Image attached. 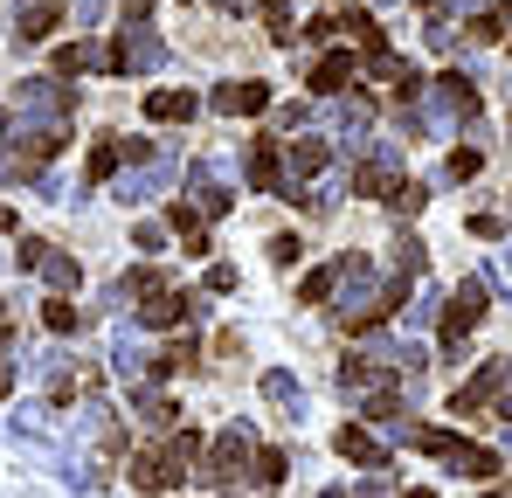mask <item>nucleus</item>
<instances>
[{"mask_svg":"<svg viewBox=\"0 0 512 498\" xmlns=\"http://www.w3.org/2000/svg\"><path fill=\"white\" fill-rule=\"evenodd\" d=\"M333 270H340L333 291H340V319L346 326H374L381 312H395V305L409 298V277H374L367 256H340Z\"/></svg>","mask_w":512,"mask_h":498,"instance_id":"1","label":"nucleus"},{"mask_svg":"<svg viewBox=\"0 0 512 498\" xmlns=\"http://www.w3.org/2000/svg\"><path fill=\"white\" fill-rule=\"evenodd\" d=\"M194 457H201V436L180 429L160 457H132V485H139V492H167V485H180V478L194 471Z\"/></svg>","mask_w":512,"mask_h":498,"instance_id":"2","label":"nucleus"},{"mask_svg":"<svg viewBox=\"0 0 512 498\" xmlns=\"http://www.w3.org/2000/svg\"><path fill=\"white\" fill-rule=\"evenodd\" d=\"M416 443H423L429 457H443L457 478H499V450H485V443H464V436H450V429H416Z\"/></svg>","mask_w":512,"mask_h":498,"instance_id":"3","label":"nucleus"},{"mask_svg":"<svg viewBox=\"0 0 512 498\" xmlns=\"http://www.w3.org/2000/svg\"><path fill=\"white\" fill-rule=\"evenodd\" d=\"M21 146L7 153V166L14 173H35L42 160H56L63 153V139H70V118H21V132H14Z\"/></svg>","mask_w":512,"mask_h":498,"instance_id":"4","label":"nucleus"},{"mask_svg":"<svg viewBox=\"0 0 512 498\" xmlns=\"http://www.w3.org/2000/svg\"><path fill=\"white\" fill-rule=\"evenodd\" d=\"M111 70H125V77H146V70H160L167 63V42L153 35V21H125L118 28V49L104 56Z\"/></svg>","mask_w":512,"mask_h":498,"instance_id":"5","label":"nucleus"},{"mask_svg":"<svg viewBox=\"0 0 512 498\" xmlns=\"http://www.w3.org/2000/svg\"><path fill=\"white\" fill-rule=\"evenodd\" d=\"M250 457H256V436L243 429V422H229V429L208 443V464H201V478H208V485H236V478L250 471Z\"/></svg>","mask_w":512,"mask_h":498,"instance_id":"6","label":"nucleus"},{"mask_svg":"<svg viewBox=\"0 0 512 498\" xmlns=\"http://www.w3.org/2000/svg\"><path fill=\"white\" fill-rule=\"evenodd\" d=\"M423 97H429V118L450 132V125H471L478 118V90H471V77H436V83H423Z\"/></svg>","mask_w":512,"mask_h":498,"instance_id":"7","label":"nucleus"},{"mask_svg":"<svg viewBox=\"0 0 512 498\" xmlns=\"http://www.w3.org/2000/svg\"><path fill=\"white\" fill-rule=\"evenodd\" d=\"M485 319V277H464L457 298L443 305V353H464V332Z\"/></svg>","mask_w":512,"mask_h":498,"instance_id":"8","label":"nucleus"},{"mask_svg":"<svg viewBox=\"0 0 512 498\" xmlns=\"http://www.w3.org/2000/svg\"><path fill=\"white\" fill-rule=\"evenodd\" d=\"M506 381H512V360H485V367L450 395V415H478L485 402H499V395H506Z\"/></svg>","mask_w":512,"mask_h":498,"instance_id":"9","label":"nucleus"},{"mask_svg":"<svg viewBox=\"0 0 512 498\" xmlns=\"http://www.w3.org/2000/svg\"><path fill=\"white\" fill-rule=\"evenodd\" d=\"M14 104H21V118H70V90H63V77H21Z\"/></svg>","mask_w":512,"mask_h":498,"instance_id":"10","label":"nucleus"},{"mask_svg":"<svg viewBox=\"0 0 512 498\" xmlns=\"http://www.w3.org/2000/svg\"><path fill=\"white\" fill-rule=\"evenodd\" d=\"M111 367H118V381H125V388H146V381H160V374H167V360H160V353H146V346H132V339H118V346H111Z\"/></svg>","mask_w":512,"mask_h":498,"instance_id":"11","label":"nucleus"},{"mask_svg":"<svg viewBox=\"0 0 512 498\" xmlns=\"http://www.w3.org/2000/svg\"><path fill=\"white\" fill-rule=\"evenodd\" d=\"M215 111H222V118H263V111H270V83H222V90H215Z\"/></svg>","mask_w":512,"mask_h":498,"instance_id":"12","label":"nucleus"},{"mask_svg":"<svg viewBox=\"0 0 512 498\" xmlns=\"http://www.w3.org/2000/svg\"><path fill=\"white\" fill-rule=\"evenodd\" d=\"M187 187H194V208H201V222H215V215H229L236 208V194L208 173V166H187Z\"/></svg>","mask_w":512,"mask_h":498,"instance_id":"13","label":"nucleus"},{"mask_svg":"<svg viewBox=\"0 0 512 498\" xmlns=\"http://www.w3.org/2000/svg\"><path fill=\"white\" fill-rule=\"evenodd\" d=\"M180 319H194V298H180V291H153V298H139V326H180Z\"/></svg>","mask_w":512,"mask_h":498,"instance_id":"14","label":"nucleus"},{"mask_svg":"<svg viewBox=\"0 0 512 498\" xmlns=\"http://www.w3.org/2000/svg\"><path fill=\"white\" fill-rule=\"evenodd\" d=\"M333 443H340V457H346V464H360V471H388V450H381V443H374V436H367L360 422H346Z\"/></svg>","mask_w":512,"mask_h":498,"instance_id":"15","label":"nucleus"},{"mask_svg":"<svg viewBox=\"0 0 512 498\" xmlns=\"http://www.w3.org/2000/svg\"><path fill=\"white\" fill-rule=\"evenodd\" d=\"M333 125H340V139H346V153L374 132V104L367 97H333Z\"/></svg>","mask_w":512,"mask_h":498,"instance_id":"16","label":"nucleus"},{"mask_svg":"<svg viewBox=\"0 0 512 498\" xmlns=\"http://www.w3.org/2000/svg\"><path fill=\"white\" fill-rule=\"evenodd\" d=\"M346 83H353V49H326V56L312 63V90H319V97H340Z\"/></svg>","mask_w":512,"mask_h":498,"instance_id":"17","label":"nucleus"},{"mask_svg":"<svg viewBox=\"0 0 512 498\" xmlns=\"http://www.w3.org/2000/svg\"><path fill=\"white\" fill-rule=\"evenodd\" d=\"M326 160H333L326 139H291V146H284V173H291V187L312 180V173H326Z\"/></svg>","mask_w":512,"mask_h":498,"instance_id":"18","label":"nucleus"},{"mask_svg":"<svg viewBox=\"0 0 512 498\" xmlns=\"http://www.w3.org/2000/svg\"><path fill=\"white\" fill-rule=\"evenodd\" d=\"M56 21H63V7H56V0H21V7H14V28H21V42H42V35H56Z\"/></svg>","mask_w":512,"mask_h":498,"instance_id":"19","label":"nucleus"},{"mask_svg":"<svg viewBox=\"0 0 512 498\" xmlns=\"http://www.w3.org/2000/svg\"><path fill=\"white\" fill-rule=\"evenodd\" d=\"M250 187H256V194H291V180H284V160H277L270 146H250Z\"/></svg>","mask_w":512,"mask_h":498,"instance_id":"20","label":"nucleus"},{"mask_svg":"<svg viewBox=\"0 0 512 498\" xmlns=\"http://www.w3.org/2000/svg\"><path fill=\"white\" fill-rule=\"evenodd\" d=\"M167 180H173V166L153 160V166H139V173H125V180H118V201H153Z\"/></svg>","mask_w":512,"mask_h":498,"instance_id":"21","label":"nucleus"},{"mask_svg":"<svg viewBox=\"0 0 512 498\" xmlns=\"http://www.w3.org/2000/svg\"><path fill=\"white\" fill-rule=\"evenodd\" d=\"M263 395H270V402H277V409L291 415V422H298V415H305V388H298V381H291V374H284V367H270V374H263Z\"/></svg>","mask_w":512,"mask_h":498,"instance_id":"22","label":"nucleus"},{"mask_svg":"<svg viewBox=\"0 0 512 498\" xmlns=\"http://www.w3.org/2000/svg\"><path fill=\"white\" fill-rule=\"evenodd\" d=\"M132 415H139L146 429H173V415H180V409H173L160 388H132Z\"/></svg>","mask_w":512,"mask_h":498,"instance_id":"23","label":"nucleus"},{"mask_svg":"<svg viewBox=\"0 0 512 498\" xmlns=\"http://www.w3.org/2000/svg\"><path fill=\"white\" fill-rule=\"evenodd\" d=\"M146 118H153V125H180V118H194V97H187V90H153V97H146Z\"/></svg>","mask_w":512,"mask_h":498,"instance_id":"24","label":"nucleus"},{"mask_svg":"<svg viewBox=\"0 0 512 498\" xmlns=\"http://www.w3.org/2000/svg\"><path fill=\"white\" fill-rule=\"evenodd\" d=\"M118 166H132V153H125V139H104V146H90V160H84V180H111Z\"/></svg>","mask_w":512,"mask_h":498,"instance_id":"25","label":"nucleus"},{"mask_svg":"<svg viewBox=\"0 0 512 498\" xmlns=\"http://www.w3.org/2000/svg\"><path fill=\"white\" fill-rule=\"evenodd\" d=\"M173 236L187 243V256H201V249H208V222H201V208L180 201V208H173Z\"/></svg>","mask_w":512,"mask_h":498,"instance_id":"26","label":"nucleus"},{"mask_svg":"<svg viewBox=\"0 0 512 498\" xmlns=\"http://www.w3.org/2000/svg\"><path fill=\"white\" fill-rule=\"evenodd\" d=\"M42 277H49L56 291H77V277H84V270H77V256H63V249H49V256H42Z\"/></svg>","mask_w":512,"mask_h":498,"instance_id":"27","label":"nucleus"},{"mask_svg":"<svg viewBox=\"0 0 512 498\" xmlns=\"http://www.w3.org/2000/svg\"><path fill=\"white\" fill-rule=\"evenodd\" d=\"M340 388H346V395H374V388H381L374 360H346V367H340Z\"/></svg>","mask_w":512,"mask_h":498,"instance_id":"28","label":"nucleus"},{"mask_svg":"<svg viewBox=\"0 0 512 498\" xmlns=\"http://www.w3.org/2000/svg\"><path fill=\"white\" fill-rule=\"evenodd\" d=\"M97 63H104V56H97L90 42H70V49L56 56V77H84V70H97Z\"/></svg>","mask_w":512,"mask_h":498,"instance_id":"29","label":"nucleus"},{"mask_svg":"<svg viewBox=\"0 0 512 498\" xmlns=\"http://www.w3.org/2000/svg\"><path fill=\"white\" fill-rule=\"evenodd\" d=\"M42 326H49V332H63V339H70V332L84 326V312H77L70 298H49V305H42Z\"/></svg>","mask_w":512,"mask_h":498,"instance_id":"30","label":"nucleus"},{"mask_svg":"<svg viewBox=\"0 0 512 498\" xmlns=\"http://www.w3.org/2000/svg\"><path fill=\"white\" fill-rule=\"evenodd\" d=\"M381 201H388V208H395V215H423V187H416V180H395V187H388V194H381Z\"/></svg>","mask_w":512,"mask_h":498,"instance_id":"31","label":"nucleus"},{"mask_svg":"<svg viewBox=\"0 0 512 498\" xmlns=\"http://www.w3.org/2000/svg\"><path fill=\"white\" fill-rule=\"evenodd\" d=\"M250 464H256V471H250L256 485H284V471H291V457H284V450H256Z\"/></svg>","mask_w":512,"mask_h":498,"instance_id":"32","label":"nucleus"},{"mask_svg":"<svg viewBox=\"0 0 512 498\" xmlns=\"http://www.w3.org/2000/svg\"><path fill=\"white\" fill-rule=\"evenodd\" d=\"M333 284H340V270L326 263V270H312V277L298 284V298H305V305H326V298H333Z\"/></svg>","mask_w":512,"mask_h":498,"instance_id":"33","label":"nucleus"},{"mask_svg":"<svg viewBox=\"0 0 512 498\" xmlns=\"http://www.w3.org/2000/svg\"><path fill=\"white\" fill-rule=\"evenodd\" d=\"M395 277H423V243H416V236L395 243Z\"/></svg>","mask_w":512,"mask_h":498,"instance_id":"34","label":"nucleus"},{"mask_svg":"<svg viewBox=\"0 0 512 498\" xmlns=\"http://www.w3.org/2000/svg\"><path fill=\"white\" fill-rule=\"evenodd\" d=\"M478 166H485V153H478V146H457V153H450V180H471Z\"/></svg>","mask_w":512,"mask_h":498,"instance_id":"35","label":"nucleus"},{"mask_svg":"<svg viewBox=\"0 0 512 498\" xmlns=\"http://www.w3.org/2000/svg\"><path fill=\"white\" fill-rule=\"evenodd\" d=\"M298 35H305V42H333V35H340V14H312Z\"/></svg>","mask_w":512,"mask_h":498,"instance_id":"36","label":"nucleus"},{"mask_svg":"<svg viewBox=\"0 0 512 498\" xmlns=\"http://www.w3.org/2000/svg\"><path fill=\"white\" fill-rule=\"evenodd\" d=\"M42 256H49V243H35V236H21V249H14V263H21V270H42Z\"/></svg>","mask_w":512,"mask_h":498,"instance_id":"37","label":"nucleus"},{"mask_svg":"<svg viewBox=\"0 0 512 498\" xmlns=\"http://www.w3.org/2000/svg\"><path fill=\"white\" fill-rule=\"evenodd\" d=\"M402 312H409V326H429V319H443V305H436V298H416V305H402Z\"/></svg>","mask_w":512,"mask_h":498,"instance_id":"38","label":"nucleus"},{"mask_svg":"<svg viewBox=\"0 0 512 498\" xmlns=\"http://www.w3.org/2000/svg\"><path fill=\"white\" fill-rule=\"evenodd\" d=\"M208 291L229 298V291H236V270H229V263H208Z\"/></svg>","mask_w":512,"mask_h":498,"instance_id":"39","label":"nucleus"},{"mask_svg":"<svg viewBox=\"0 0 512 498\" xmlns=\"http://www.w3.org/2000/svg\"><path fill=\"white\" fill-rule=\"evenodd\" d=\"M14 395V360H0V402Z\"/></svg>","mask_w":512,"mask_h":498,"instance_id":"40","label":"nucleus"},{"mask_svg":"<svg viewBox=\"0 0 512 498\" xmlns=\"http://www.w3.org/2000/svg\"><path fill=\"white\" fill-rule=\"evenodd\" d=\"M7 139H14V125H7V111H0V160H7Z\"/></svg>","mask_w":512,"mask_h":498,"instance_id":"41","label":"nucleus"},{"mask_svg":"<svg viewBox=\"0 0 512 498\" xmlns=\"http://www.w3.org/2000/svg\"><path fill=\"white\" fill-rule=\"evenodd\" d=\"M222 7H229V14H250V7H263V0H222Z\"/></svg>","mask_w":512,"mask_h":498,"instance_id":"42","label":"nucleus"},{"mask_svg":"<svg viewBox=\"0 0 512 498\" xmlns=\"http://www.w3.org/2000/svg\"><path fill=\"white\" fill-rule=\"evenodd\" d=\"M7 229H14V208H7V201H0V236H7Z\"/></svg>","mask_w":512,"mask_h":498,"instance_id":"43","label":"nucleus"},{"mask_svg":"<svg viewBox=\"0 0 512 498\" xmlns=\"http://www.w3.org/2000/svg\"><path fill=\"white\" fill-rule=\"evenodd\" d=\"M499 263H506V277H512V243H506V249H499Z\"/></svg>","mask_w":512,"mask_h":498,"instance_id":"44","label":"nucleus"},{"mask_svg":"<svg viewBox=\"0 0 512 498\" xmlns=\"http://www.w3.org/2000/svg\"><path fill=\"white\" fill-rule=\"evenodd\" d=\"M450 7H471V14H478V7H485V0H450Z\"/></svg>","mask_w":512,"mask_h":498,"instance_id":"45","label":"nucleus"},{"mask_svg":"<svg viewBox=\"0 0 512 498\" xmlns=\"http://www.w3.org/2000/svg\"><path fill=\"white\" fill-rule=\"evenodd\" d=\"M326 498H346V492H326Z\"/></svg>","mask_w":512,"mask_h":498,"instance_id":"46","label":"nucleus"},{"mask_svg":"<svg viewBox=\"0 0 512 498\" xmlns=\"http://www.w3.org/2000/svg\"><path fill=\"white\" fill-rule=\"evenodd\" d=\"M485 498H499V492H485Z\"/></svg>","mask_w":512,"mask_h":498,"instance_id":"47","label":"nucleus"}]
</instances>
